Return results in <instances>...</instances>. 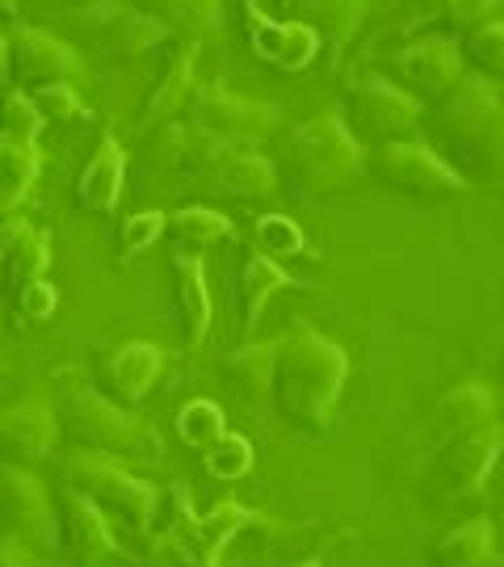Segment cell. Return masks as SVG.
Returning a JSON list of instances; mask_svg holds the SVG:
<instances>
[{
  "instance_id": "1",
  "label": "cell",
  "mask_w": 504,
  "mask_h": 567,
  "mask_svg": "<svg viewBox=\"0 0 504 567\" xmlns=\"http://www.w3.org/2000/svg\"><path fill=\"white\" fill-rule=\"evenodd\" d=\"M421 140L442 156L466 185L504 177V93L496 81H463L445 102L421 114Z\"/></svg>"
},
{
  "instance_id": "2",
  "label": "cell",
  "mask_w": 504,
  "mask_h": 567,
  "mask_svg": "<svg viewBox=\"0 0 504 567\" xmlns=\"http://www.w3.org/2000/svg\"><path fill=\"white\" fill-rule=\"evenodd\" d=\"M349 379V358L337 341L307 324H295L282 341L274 344V408L282 412L290 429L307 437H320L332 425V412Z\"/></svg>"
},
{
  "instance_id": "3",
  "label": "cell",
  "mask_w": 504,
  "mask_h": 567,
  "mask_svg": "<svg viewBox=\"0 0 504 567\" xmlns=\"http://www.w3.org/2000/svg\"><path fill=\"white\" fill-rule=\"evenodd\" d=\"M362 143L353 140V131L337 114H320L295 126L282 143L278 156V177L286 194L299 203H320L328 194H337L349 177L362 173Z\"/></svg>"
},
{
  "instance_id": "4",
  "label": "cell",
  "mask_w": 504,
  "mask_h": 567,
  "mask_svg": "<svg viewBox=\"0 0 504 567\" xmlns=\"http://www.w3.org/2000/svg\"><path fill=\"white\" fill-rule=\"evenodd\" d=\"M51 34H60L72 47H89L110 63H135L143 55H156L173 39L161 21L140 13L126 0H89L76 9H63L51 21Z\"/></svg>"
},
{
  "instance_id": "5",
  "label": "cell",
  "mask_w": 504,
  "mask_h": 567,
  "mask_svg": "<svg viewBox=\"0 0 504 567\" xmlns=\"http://www.w3.org/2000/svg\"><path fill=\"white\" fill-rule=\"evenodd\" d=\"M55 421H60L63 437L89 454H105V458H114V454L156 458L161 454L156 433H147L131 416V408L105 400L97 386H63L55 400Z\"/></svg>"
},
{
  "instance_id": "6",
  "label": "cell",
  "mask_w": 504,
  "mask_h": 567,
  "mask_svg": "<svg viewBox=\"0 0 504 567\" xmlns=\"http://www.w3.org/2000/svg\"><path fill=\"white\" fill-rule=\"evenodd\" d=\"M60 480L72 492H81L84 501H93L114 526H126L131 534H143V529L156 522L161 492L147 484V480H135L131 471H122L105 454H89V450L68 454L60 463Z\"/></svg>"
},
{
  "instance_id": "7",
  "label": "cell",
  "mask_w": 504,
  "mask_h": 567,
  "mask_svg": "<svg viewBox=\"0 0 504 567\" xmlns=\"http://www.w3.org/2000/svg\"><path fill=\"white\" fill-rule=\"evenodd\" d=\"M366 168L383 189L403 194L412 203H454L471 189L421 135L374 143L366 156Z\"/></svg>"
},
{
  "instance_id": "8",
  "label": "cell",
  "mask_w": 504,
  "mask_h": 567,
  "mask_svg": "<svg viewBox=\"0 0 504 567\" xmlns=\"http://www.w3.org/2000/svg\"><path fill=\"white\" fill-rule=\"evenodd\" d=\"M501 454H504L501 421L445 442V446L433 450L429 466L421 471V496L429 505H454V501L475 496L484 487L487 475H492V466H496Z\"/></svg>"
},
{
  "instance_id": "9",
  "label": "cell",
  "mask_w": 504,
  "mask_h": 567,
  "mask_svg": "<svg viewBox=\"0 0 504 567\" xmlns=\"http://www.w3.org/2000/svg\"><path fill=\"white\" fill-rule=\"evenodd\" d=\"M185 105H189V126L198 135L223 143V147H244V152L257 147L274 131V118H278L274 105L236 97L232 89H223V81L194 84Z\"/></svg>"
},
{
  "instance_id": "10",
  "label": "cell",
  "mask_w": 504,
  "mask_h": 567,
  "mask_svg": "<svg viewBox=\"0 0 504 567\" xmlns=\"http://www.w3.org/2000/svg\"><path fill=\"white\" fill-rule=\"evenodd\" d=\"M421 102L383 76H366L344 93V126L358 143L408 140L421 131Z\"/></svg>"
},
{
  "instance_id": "11",
  "label": "cell",
  "mask_w": 504,
  "mask_h": 567,
  "mask_svg": "<svg viewBox=\"0 0 504 567\" xmlns=\"http://www.w3.org/2000/svg\"><path fill=\"white\" fill-rule=\"evenodd\" d=\"M463 51L450 34H416L391 55V76L403 93H412L421 105L445 102L463 84Z\"/></svg>"
},
{
  "instance_id": "12",
  "label": "cell",
  "mask_w": 504,
  "mask_h": 567,
  "mask_svg": "<svg viewBox=\"0 0 504 567\" xmlns=\"http://www.w3.org/2000/svg\"><path fill=\"white\" fill-rule=\"evenodd\" d=\"M0 534L18 538L34 559L51 555L55 534H60L55 529V505H51L47 487L30 471L9 463H0Z\"/></svg>"
},
{
  "instance_id": "13",
  "label": "cell",
  "mask_w": 504,
  "mask_h": 567,
  "mask_svg": "<svg viewBox=\"0 0 504 567\" xmlns=\"http://www.w3.org/2000/svg\"><path fill=\"white\" fill-rule=\"evenodd\" d=\"M4 72L13 89L34 93L42 84H76L84 81V63L72 42H63L51 30H34V25H18L9 42H4Z\"/></svg>"
},
{
  "instance_id": "14",
  "label": "cell",
  "mask_w": 504,
  "mask_h": 567,
  "mask_svg": "<svg viewBox=\"0 0 504 567\" xmlns=\"http://www.w3.org/2000/svg\"><path fill=\"white\" fill-rule=\"evenodd\" d=\"M156 68H152V84L143 93L140 110H135V131H147L156 122L173 118L189 93H194V63H198V39H168L152 55Z\"/></svg>"
},
{
  "instance_id": "15",
  "label": "cell",
  "mask_w": 504,
  "mask_h": 567,
  "mask_svg": "<svg viewBox=\"0 0 504 567\" xmlns=\"http://www.w3.org/2000/svg\"><path fill=\"white\" fill-rule=\"evenodd\" d=\"M244 9V30H248V42H253V55L278 72H302L307 63L320 55V39L311 25L295 21H278L261 13L257 0H240Z\"/></svg>"
},
{
  "instance_id": "16",
  "label": "cell",
  "mask_w": 504,
  "mask_h": 567,
  "mask_svg": "<svg viewBox=\"0 0 504 567\" xmlns=\"http://www.w3.org/2000/svg\"><path fill=\"white\" fill-rule=\"evenodd\" d=\"M164 374V353L147 341H126L110 353H101L97 370H93V386L105 400L122 408H140L147 391L161 383Z\"/></svg>"
},
{
  "instance_id": "17",
  "label": "cell",
  "mask_w": 504,
  "mask_h": 567,
  "mask_svg": "<svg viewBox=\"0 0 504 567\" xmlns=\"http://www.w3.org/2000/svg\"><path fill=\"white\" fill-rule=\"evenodd\" d=\"M55 529H60V543L68 547V555L76 564L93 567L105 555H114V547H119L114 522L93 501H84L81 492H72L68 484L55 492Z\"/></svg>"
},
{
  "instance_id": "18",
  "label": "cell",
  "mask_w": 504,
  "mask_h": 567,
  "mask_svg": "<svg viewBox=\"0 0 504 567\" xmlns=\"http://www.w3.org/2000/svg\"><path fill=\"white\" fill-rule=\"evenodd\" d=\"M47 269H51V236L21 215L0 219V286L18 299L30 282L47 278Z\"/></svg>"
},
{
  "instance_id": "19",
  "label": "cell",
  "mask_w": 504,
  "mask_h": 567,
  "mask_svg": "<svg viewBox=\"0 0 504 567\" xmlns=\"http://www.w3.org/2000/svg\"><path fill=\"white\" fill-rule=\"evenodd\" d=\"M55 442H60L55 408L25 400V404H13L0 412V463H34L42 454H51Z\"/></svg>"
},
{
  "instance_id": "20",
  "label": "cell",
  "mask_w": 504,
  "mask_h": 567,
  "mask_svg": "<svg viewBox=\"0 0 504 567\" xmlns=\"http://www.w3.org/2000/svg\"><path fill=\"white\" fill-rule=\"evenodd\" d=\"M168 282H173V307H177V337L185 349H198L210 332V290H206L202 257L168 252Z\"/></svg>"
},
{
  "instance_id": "21",
  "label": "cell",
  "mask_w": 504,
  "mask_h": 567,
  "mask_svg": "<svg viewBox=\"0 0 504 567\" xmlns=\"http://www.w3.org/2000/svg\"><path fill=\"white\" fill-rule=\"evenodd\" d=\"M496 421V395L484 383H463L454 391H445L433 416H429V446L438 450L463 433H475Z\"/></svg>"
},
{
  "instance_id": "22",
  "label": "cell",
  "mask_w": 504,
  "mask_h": 567,
  "mask_svg": "<svg viewBox=\"0 0 504 567\" xmlns=\"http://www.w3.org/2000/svg\"><path fill=\"white\" fill-rule=\"evenodd\" d=\"M122 182H126V152L110 131H101L93 156L76 177V206L89 215H110L122 198Z\"/></svg>"
},
{
  "instance_id": "23",
  "label": "cell",
  "mask_w": 504,
  "mask_h": 567,
  "mask_svg": "<svg viewBox=\"0 0 504 567\" xmlns=\"http://www.w3.org/2000/svg\"><path fill=\"white\" fill-rule=\"evenodd\" d=\"M286 286L295 282L274 257H265L257 248L244 252V261L236 265V328H240V337H253V328L261 324L265 303Z\"/></svg>"
},
{
  "instance_id": "24",
  "label": "cell",
  "mask_w": 504,
  "mask_h": 567,
  "mask_svg": "<svg viewBox=\"0 0 504 567\" xmlns=\"http://www.w3.org/2000/svg\"><path fill=\"white\" fill-rule=\"evenodd\" d=\"M433 567H501L496 550V529L487 517H466L463 526L445 529L442 538L429 547Z\"/></svg>"
},
{
  "instance_id": "25",
  "label": "cell",
  "mask_w": 504,
  "mask_h": 567,
  "mask_svg": "<svg viewBox=\"0 0 504 567\" xmlns=\"http://www.w3.org/2000/svg\"><path fill=\"white\" fill-rule=\"evenodd\" d=\"M39 140H18L0 131V219L18 215V206L30 198V189L39 182Z\"/></svg>"
},
{
  "instance_id": "26",
  "label": "cell",
  "mask_w": 504,
  "mask_h": 567,
  "mask_svg": "<svg viewBox=\"0 0 504 567\" xmlns=\"http://www.w3.org/2000/svg\"><path fill=\"white\" fill-rule=\"evenodd\" d=\"M126 4L156 18L177 39H202L223 25V0H126Z\"/></svg>"
},
{
  "instance_id": "27",
  "label": "cell",
  "mask_w": 504,
  "mask_h": 567,
  "mask_svg": "<svg viewBox=\"0 0 504 567\" xmlns=\"http://www.w3.org/2000/svg\"><path fill=\"white\" fill-rule=\"evenodd\" d=\"M164 236L173 244V252L198 257L202 248L232 240V219H223L219 210H210V206H182V210H173L164 219Z\"/></svg>"
},
{
  "instance_id": "28",
  "label": "cell",
  "mask_w": 504,
  "mask_h": 567,
  "mask_svg": "<svg viewBox=\"0 0 504 567\" xmlns=\"http://www.w3.org/2000/svg\"><path fill=\"white\" fill-rule=\"evenodd\" d=\"M295 13L302 25L316 30V39L328 47H344L362 30L366 0H295Z\"/></svg>"
},
{
  "instance_id": "29",
  "label": "cell",
  "mask_w": 504,
  "mask_h": 567,
  "mask_svg": "<svg viewBox=\"0 0 504 567\" xmlns=\"http://www.w3.org/2000/svg\"><path fill=\"white\" fill-rule=\"evenodd\" d=\"M223 374H227V386L240 400L269 395V383H274V344H240V349H232L227 362H223Z\"/></svg>"
},
{
  "instance_id": "30",
  "label": "cell",
  "mask_w": 504,
  "mask_h": 567,
  "mask_svg": "<svg viewBox=\"0 0 504 567\" xmlns=\"http://www.w3.org/2000/svg\"><path fill=\"white\" fill-rule=\"evenodd\" d=\"M459 51L463 63L475 68L484 81H501L504 76V21L487 18L480 25H471L466 34H459Z\"/></svg>"
},
{
  "instance_id": "31",
  "label": "cell",
  "mask_w": 504,
  "mask_h": 567,
  "mask_svg": "<svg viewBox=\"0 0 504 567\" xmlns=\"http://www.w3.org/2000/svg\"><path fill=\"white\" fill-rule=\"evenodd\" d=\"M253 442L240 437V433H223L219 442H210V446L202 450V466H206V475H215L219 484H236L244 480L248 471H253Z\"/></svg>"
},
{
  "instance_id": "32",
  "label": "cell",
  "mask_w": 504,
  "mask_h": 567,
  "mask_svg": "<svg viewBox=\"0 0 504 567\" xmlns=\"http://www.w3.org/2000/svg\"><path fill=\"white\" fill-rule=\"evenodd\" d=\"M30 102L39 110L42 126H76V122L89 118V110H84L81 93H76V84H42L30 93Z\"/></svg>"
},
{
  "instance_id": "33",
  "label": "cell",
  "mask_w": 504,
  "mask_h": 567,
  "mask_svg": "<svg viewBox=\"0 0 504 567\" xmlns=\"http://www.w3.org/2000/svg\"><path fill=\"white\" fill-rule=\"evenodd\" d=\"M227 425H223V408L215 400H189V404L177 412V437L185 446L206 450L210 442H219Z\"/></svg>"
},
{
  "instance_id": "34",
  "label": "cell",
  "mask_w": 504,
  "mask_h": 567,
  "mask_svg": "<svg viewBox=\"0 0 504 567\" xmlns=\"http://www.w3.org/2000/svg\"><path fill=\"white\" fill-rule=\"evenodd\" d=\"M253 248L265 252V257H274V261H282V257H299L302 252V231L286 215H265L257 219L253 227Z\"/></svg>"
},
{
  "instance_id": "35",
  "label": "cell",
  "mask_w": 504,
  "mask_h": 567,
  "mask_svg": "<svg viewBox=\"0 0 504 567\" xmlns=\"http://www.w3.org/2000/svg\"><path fill=\"white\" fill-rule=\"evenodd\" d=\"M164 219L161 210H140V215H131V219H122V231H119V248H122V261H131V257H140L147 252L152 244L164 236Z\"/></svg>"
},
{
  "instance_id": "36",
  "label": "cell",
  "mask_w": 504,
  "mask_h": 567,
  "mask_svg": "<svg viewBox=\"0 0 504 567\" xmlns=\"http://www.w3.org/2000/svg\"><path fill=\"white\" fill-rule=\"evenodd\" d=\"M0 131L4 135H18V140H39L42 118L39 110H34V102H30V93H21V89L4 93V102H0Z\"/></svg>"
},
{
  "instance_id": "37",
  "label": "cell",
  "mask_w": 504,
  "mask_h": 567,
  "mask_svg": "<svg viewBox=\"0 0 504 567\" xmlns=\"http://www.w3.org/2000/svg\"><path fill=\"white\" fill-rule=\"evenodd\" d=\"M492 9H496V0H442L438 25H442L450 39H459L471 25H480V21L492 18Z\"/></svg>"
},
{
  "instance_id": "38",
  "label": "cell",
  "mask_w": 504,
  "mask_h": 567,
  "mask_svg": "<svg viewBox=\"0 0 504 567\" xmlns=\"http://www.w3.org/2000/svg\"><path fill=\"white\" fill-rule=\"evenodd\" d=\"M391 18H395V30L416 39L421 25H433L442 18V0H391Z\"/></svg>"
},
{
  "instance_id": "39",
  "label": "cell",
  "mask_w": 504,
  "mask_h": 567,
  "mask_svg": "<svg viewBox=\"0 0 504 567\" xmlns=\"http://www.w3.org/2000/svg\"><path fill=\"white\" fill-rule=\"evenodd\" d=\"M13 303H18L21 320H30V324H47V320L55 316V307H60V295H55V286L47 282V278H39V282L25 286Z\"/></svg>"
},
{
  "instance_id": "40",
  "label": "cell",
  "mask_w": 504,
  "mask_h": 567,
  "mask_svg": "<svg viewBox=\"0 0 504 567\" xmlns=\"http://www.w3.org/2000/svg\"><path fill=\"white\" fill-rule=\"evenodd\" d=\"M39 559L30 555V550L21 547L18 538H9V534H0V567H34Z\"/></svg>"
},
{
  "instance_id": "41",
  "label": "cell",
  "mask_w": 504,
  "mask_h": 567,
  "mask_svg": "<svg viewBox=\"0 0 504 567\" xmlns=\"http://www.w3.org/2000/svg\"><path fill=\"white\" fill-rule=\"evenodd\" d=\"M0 18H18V0H0Z\"/></svg>"
},
{
  "instance_id": "42",
  "label": "cell",
  "mask_w": 504,
  "mask_h": 567,
  "mask_svg": "<svg viewBox=\"0 0 504 567\" xmlns=\"http://www.w3.org/2000/svg\"><path fill=\"white\" fill-rule=\"evenodd\" d=\"M269 4H274L278 13H286V9H295V0H269Z\"/></svg>"
},
{
  "instance_id": "43",
  "label": "cell",
  "mask_w": 504,
  "mask_h": 567,
  "mask_svg": "<svg viewBox=\"0 0 504 567\" xmlns=\"http://www.w3.org/2000/svg\"><path fill=\"white\" fill-rule=\"evenodd\" d=\"M0 63H4V39H0Z\"/></svg>"
},
{
  "instance_id": "44",
  "label": "cell",
  "mask_w": 504,
  "mask_h": 567,
  "mask_svg": "<svg viewBox=\"0 0 504 567\" xmlns=\"http://www.w3.org/2000/svg\"><path fill=\"white\" fill-rule=\"evenodd\" d=\"M299 567H320V564H299Z\"/></svg>"
}]
</instances>
